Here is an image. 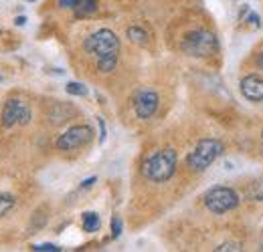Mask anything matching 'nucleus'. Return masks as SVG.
<instances>
[{"label":"nucleus","instance_id":"dca6fc26","mask_svg":"<svg viewBox=\"0 0 263 252\" xmlns=\"http://www.w3.org/2000/svg\"><path fill=\"white\" fill-rule=\"evenodd\" d=\"M122 230H124L122 218H120V216H114V218H111V238H120Z\"/></svg>","mask_w":263,"mask_h":252},{"label":"nucleus","instance_id":"9b49d317","mask_svg":"<svg viewBox=\"0 0 263 252\" xmlns=\"http://www.w3.org/2000/svg\"><path fill=\"white\" fill-rule=\"evenodd\" d=\"M81 224H83V230H85V232H98L99 226H101L99 216L96 214V212H85Z\"/></svg>","mask_w":263,"mask_h":252},{"label":"nucleus","instance_id":"412c9836","mask_svg":"<svg viewBox=\"0 0 263 252\" xmlns=\"http://www.w3.org/2000/svg\"><path fill=\"white\" fill-rule=\"evenodd\" d=\"M96 180H98V178H89V180H85V182L81 184V188H83V190H85V188H89L91 184H96Z\"/></svg>","mask_w":263,"mask_h":252},{"label":"nucleus","instance_id":"aec40b11","mask_svg":"<svg viewBox=\"0 0 263 252\" xmlns=\"http://www.w3.org/2000/svg\"><path fill=\"white\" fill-rule=\"evenodd\" d=\"M247 23H251V25H257V27H259V16H257V14H249Z\"/></svg>","mask_w":263,"mask_h":252},{"label":"nucleus","instance_id":"9d476101","mask_svg":"<svg viewBox=\"0 0 263 252\" xmlns=\"http://www.w3.org/2000/svg\"><path fill=\"white\" fill-rule=\"evenodd\" d=\"M73 10L77 16H89L98 10V0H77Z\"/></svg>","mask_w":263,"mask_h":252},{"label":"nucleus","instance_id":"20e7f679","mask_svg":"<svg viewBox=\"0 0 263 252\" xmlns=\"http://www.w3.org/2000/svg\"><path fill=\"white\" fill-rule=\"evenodd\" d=\"M221 154H223V143L219 139H213V137L200 139L197 143V148L189 154L186 163H189V167L193 172H204Z\"/></svg>","mask_w":263,"mask_h":252},{"label":"nucleus","instance_id":"1a4fd4ad","mask_svg":"<svg viewBox=\"0 0 263 252\" xmlns=\"http://www.w3.org/2000/svg\"><path fill=\"white\" fill-rule=\"evenodd\" d=\"M241 87V93L247 101L251 103H263V75H257V73H251L247 77L241 79L239 83Z\"/></svg>","mask_w":263,"mask_h":252},{"label":"nucleus","instance_id":"39448f33","mask_svg":"<svg viewBox=\"0 0 263 252\" xmlns=\"http://www.w3.org/2000/svg\"><path fill=\"white\" fill-rule=\"evenodd\" d=\"M204 206L213 214H225L239 206V196L235 190L227 188V186H217L204 194Z\"/></svg>","mask_w":263,"mask_h":252},{"label":"nucleus","instance_id":"0eeeda50","mask_svg":"<svg viewBox=\"0 0 263 252\" xmlns=\"http://www.w3.org/2000/svg\"><path fill=\"white\" fill-rule=\"evenodd\" d=\"M93 137V131L89 125H73L69 127L63 135L57 139V150L61 152H75L83 145H87Z\"/></svg>","mask_w":263,"mask_h":252},{"label":"nucleus","instance_id":"423d86ee","mask_svg":"<svg viewBox=\"0 0 263 252\" xmlns=\"http://www.w3.org/2000/svg\"><path fill=\"white\" fill-rule=\"evenodd\" d=\"M31 117H33V111H31L29 103H25L23 99H16V97H12L4 103L2 115H0L2 127H6V129L14 125H27L31 121Z\"/></svg>","mask_w":263,"mask_h":252},{"label":"nucleus","instance_id":"ddd939ff","mask_svg":"<svg viewBox=\"0 0 263 252\" xmlns=\"http://www.w3.org/2000/svg\"><path fill=\"white\" fill-rule=\"evenodd\" d=\"M14 204H16L14 196L0 192V218H2V216H6V214H8V212L14 208Z\"/></svg>","mask_w":263,"mask_h":252},{"label":"nucleus","instance_id":"393cba45","mask_svg":"<svg viewBox=\"0 0 263 252\" xmlns=\"http://www.w3.org/2000/svg\"><path fill=\"white\" fill-rule=\"evenodd\" d=\"M31 2H34V0H31Z\"/></svg>","mask_w":263,"mask_h":252},{"label":"nucleus","instance_id":"a211bd4d","mask_svg":"<svg viewBox=\"0 0 263 252\" xmlns=\"http://www.w3.org/2000/svg\"><path fill=\"white\" fill-rule=\"evenodd\" d=\"M34 250H39V252H59L61 248H59V246H55V244H39V246H34Z\"/></svg>","mask_w":263,"mask_h":252},{"label":"nucleus","instance_id":"f3484780","mask_svg":"<svg viewBox=\"0 0 263 252\" xmlns=\"http://www.w3.org/2000/svg\"><path fill=\"white\" fill-rule=\"evenodd\" d=\"M217 252H225V250H241V244H237V242H225V244H219L217 248H215Z\"/></svg>","mask_w":263,"mask_h":252},{"label":"nucleus","instance_id":"f8f14e48","mask_svg":"<svg viewBox=\"0 0 263 252\" xmlns=\"http://www.w3.org/2000/svg\"><path fill=\"white\" fill-rule=\"evenodd\" d=\"M128 38H130L132 43L140 45V47L148 45V32L144 31V29H140V27H130L128 29Z\"/></svg>","mask_w":263,"mask_h":252},{"label":"nucleus","instance_id":"f257e3e1","mask_svg":"<svg viewBox=\"0 0 263 252\" xmlns=\"http://www.w3.org/2000/svg\"><path fill=\"white\" fill-rule=\"evenodd\" d=\"M85 53L93 55L98 59V69L101 73H111L118 65L120 55V38L109 29H99L93 34H89L83 43Z\"/></svg>","mask_w":263,"mask_h":252},{"label":"nucleus","instance_id":"5701e85b","mask_svg":"<svg viewBox=\"0 0 263 252\" xmlns=\"http://www.w3.org/2000/svg\"><path fill=\"white\" fill-rule=\"evenodd\" d=\"M25 23H27V18H25V16H18V18H16V25H25Z\"/></svg>","mask_w":263,"mask_h":252},{"label":"nucleus","instance_id":"4be33fe9","mask_svg":"<svg viewBox=\"0 0 263 252\" xmlns=\"http://www.w3.org/2000/svg\"><path fill=\"white\" fill-rule=\"evenodd\" d=\"M257 65L263 69V47L259 49V53H257Z\"/></svg>","mask_w":263,"mask_h":252},{"label":"nucleus","instance_id":"2eb2a0df","mask_svg":"<svg viewBox=\"0 0 263 252\" xmlns=\"http://www.w3.org/2000/svg\"><path fill=\"white\" fill-rule=\"evenodd\" d=\"M67 93L69 95H77V97H85L87 95V87L83 85V83H77V81H71V83H67Z\"/></svg>","mask_w":263,"mask_h":252},{"label":"nucleus","instance_id":"4468645a","mask_svg":"<svg viewBox=\"0 0 263 252\" xmlns=\"http://www.w3.org/2000/svg\"><path fill=\"white\" fill-rule=\"evenodd\" d=\"M249 198H251V200H257V202H263V176L257 178V180L249 186Z\"/></svg>","mask_w":263,"mask_h":252},{"label":"nucleus","instance_id":"f03ea898","mask_svg":"<svg viewBox=\"0 0 263 252\" xmlns=\"http://www.w3.org/2000/svg\"><path fill=\"white\" fill-rule=\"evenodd\" d=\"M176 163H178V156L174 150H160L156 154H152L150 158L144 161L142 165V174L146 180L150 182H156V184H162L168 182L174 172H176Z\"/></svg>","mask_w":263,"mask_h":252},{"label":"nucleus","instance_id":"6ab92c4d","mask_svg":"<svg viewBox=\"0 0 263 252\" xmlns=\"http://www.w3.org/2000/svg\"><path fill=\"white\" fill-rule=\"evenodd\" d=\"M98 125H99V143H103L105 141V135H107V131H105V121L98 117Z\"/></svg>","mask_w":263,"mask_h":252},{"label":"nucleus","instance_id":"7ed1b4c3","mask_svg":"<svg viewBox=\"0 0 263 252\" xmlns=\"http://www.w3.org/2000/svg\"><path fill=\"white\" fill-rule=\"evenodd\" d=\"M180 49L189 57H197V59L213 57L219 53V38L215 36V32L206 31V29H197L182 38Z\"/></svg>","mask_w":263,"mask_h":252},{"label":"nucleus","instance_id":"b1692460","mask_svg":"<svg viewBox=\"0 0 263 252\" xmlns=\"http://www.w3.org/2000/svg\"><path fill=\"white\" fill-rule=\"evenodd\" d=\"M261 141H263V133H261Z\"/></svg>","mask_w":263,"mask_h":252},{"label":"nucleus","instance_id":"6e6552de","mask_svg":"<svg viewBox=\"0 0 263 252\" xmlns=\"http://www.w3.org/2000/svg\"><path fill=\"white\" fill-rule=\"evenodd\" d=\"M158 103H160V97H158L156 91L144 89L134 99V111H136V115L140 119H150L158 111Z\"/></svg>","mask_w":263,"mask_h":252}]
</instances>
